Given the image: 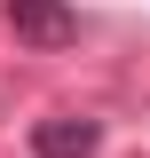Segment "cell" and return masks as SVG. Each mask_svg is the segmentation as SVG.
<instances>
[{
  "mask_svg": "<svg viewBox=\"0 0 150 158\" xmlns=\"http://www.w3.org/2000/svg\"><path fill=\"white\" fill-rule=\"evenodd\" d=\"M95 150H103V118L87 111H56L32 127V158H95Z\"/></svg>",
  "mask_w": 150,
  "mask_h": 158,
  "instance_id": "obj_2",
  "label": "cell"
},
{
  "mask_svg": "<svg viewBox=\"0 0 150 158\" xmlns=\"http://www.w3.org/2000/svg\"><path fill=\"white\" fill-rule=\"evenodd\" d=\"M8 32H16L24 48H71L79 16L63 8V0H8Z\"/></svg>",
  "mask_w": 150,
  "mask_h": 158,
  "instance_id": "obj_1",
  "label": "cell"
}]
</instances>
